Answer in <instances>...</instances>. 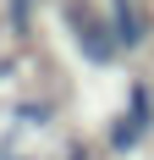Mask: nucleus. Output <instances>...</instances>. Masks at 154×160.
Instances as JSON below:
<instances>
[{
	"instance_id": "f257e3e1",
	"label": "nucleus",
	"mask_w": 154,
	"mask_h": 160,
	"mask_svg": "<svg viewBox=\"0 0 154 160\" xmlns=\"http://www.w3.org/2000/svg\"><path fill=\"white\" fill-rule=\"evenodd\" d=\"M66 33H72V44L83 50V61H88V66H110L116 55H121L110 22L88 11V0H66Z\"/></svg>"
},
{
	"instance_id": "f03ea898",
	"label": "nucleus",
	"mask_w": 154,
	"mask_h": 160,
	"mask_svg": "<svg viewBox=\"0 0 154 160\" xmlns=\"http://www.w3.org/2000/svg\"><path fill=\"white\" fill-rule=\"evenodd\" d=\"M149 127H154V88L138 78L127 88V111L110 122V155H132V149L149 138Z\"/></svg>"
},
{
	"instance_id": "7ed1b4c3",
	"label": "nucleus",
	"mask_w": 154,
	"mask_h": 160,
	"mask_svg": "<svg viewBox=\"0 0 154 160\" xmlns=\"http://www.w3.org/2000/svg\"><path fill=\"white\" fill-rule=\"evenodd\" d=\"M110 33H116L121 50H138L149 39V17H143L138 0H110Z\"/></svg>"
},
{
	"instance_id": "20e7f679",
	"label": "nucleus",
	"mask_w": 154,
	"mask_h": 160,
	"mask_svg": "<svg viewBox=\"0 0 154 160\" xmlns=\"http://www.w3.org/2000/svg\"><path fill=\"white\" fill-rule=\"evenodd\" d=\"M11 122H17V127H39V132H44L50 122H55V105H50V99H17V105H11Z\"/></svg>"
},
{
	"instance_id": "39448f33",
	"label": "nucleus",
	"mask_w": 154,
	"mask_h": 160,
	"mask_svg": "<svg viewBox=\"0 0 154 160\" xmlns=\"http://www.w3.org/2000/svg\"><path fill=\"white\" fill-rule=\"evenodd\" d=\"M33 6H39V0H6V11H11V28H17V33L33 28Z\"/></svg>"
}]
</instances>
